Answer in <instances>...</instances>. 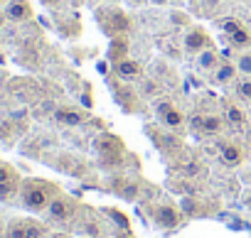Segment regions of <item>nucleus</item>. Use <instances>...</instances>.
Here are the masks:
<instances>
[{"label": "nucleus", "instance_id": "1", "mask_svg": "<svg viewBox=\"0 0 251 238\" xmlns=\"http://www.w3.org/2000/svg\"><path fill=\"white\" fill-rule=\"evenodd\" d=\"M57 194H59V189L52 182H45V179H25L20 184V201L32 214L47 211V206L52 204V199Z\"/></svg>", "mask_w": 251, "mask_h": 238}, {"label": "nucleus", "instance_id": "2", "mask_svg": "<svg viewBox=\"0 0 251 238\" xmlns=\"http://www.w3.org/2000/svg\"><path fill=\"white\" fill-rule=\"evenodd\" d=\"M94 152L106 162V165H113V162H121L123 152H126V145L123 140L116 135V133H99L91 143Z\"/></svg>", "mask_w": 251, "mask_h": 238}, {"label": "nucleus", "instance_id": "3", "mask_svg": "<svg viewBox=\"0 0 251 238\" xmlns=\"http://www.w3.org/2000/svg\"><path fill=\"white\" fill-rule=\"evenodd\" d=\"M74 214H76V201H74L72 196L62 194V192H59V194L52 199V204L47 206V216H50L54 223H67V221L74 218Z\"/></svg>", "mask_w": 251, "mask_h": 238}, {"label": "nucleus", "instance_id": "4", "mask_svg": "<svg viewBox=\"0 0 251 238\" xmlns=\"http://www.w3.org/2000/svg\"><path fill=\"white\" fill-rule=\"evenodd\" d=\"M45 236H47L45 223L32 221V218H18L5 231V238H45Z\"/></svg>", "mask_w": 251, "mask_h": 238}, {"label": "nucleus", "instance_id": "5", "mask_svg": "<svg viewBox=\"0 0 251 238\" xmlns=\"http://www.w3.org/2000/svg\"><path fill=\"white\" fill-rule=\"evenodd\" d=\"M155 113L160 118V123L170 130H182L185 126V115L180 108H175V103H170L168 98H158L155 101Z\"/></svg>", "mask_w": 251, "mask_h": 238}, {"label": "nucleus", "instance_id": "6", "mask_svg": "<svg viewBox=\"0 0 251 238\" xmlns=\"http://www.w3.org/2000/svg\"><path fill=\"white\" fill-rule=\"evenodd\" d=\"M153 221L158 228L163 231H173L182 223V211L175 206V204H160L153 209Z\"/></svg>", "mask_w": 251, "mask_h": 238}, {"label": "nucleus", "instance_id": "7", "mask_svg": "<svg viewBox=\"0 0 251 238\" xmlns=\"http://www.w3.org/2000/svg\"><path fill=\"white\" fill-rule=\"evenodd\" d=\"M182 44H185V52H187V54H200V52H204V49L212 47V37H209L202 27H195V30H190V32L185 35Z\"/></svg>", "mask_w": 251, "mask_h": 238}, {"label": "nucleus", "instance_id": "8", "mask_svg": "<svg viewBox=\"0 0 251 238\" xmlns=\"http://www.w3.org/2000/svg\"><path fill=\"white\" fill-rule=\"evenodd\" d=\"M195 128L202 135H219L224 128V118H219L217 113H200L195 115Z\"/></svg>", "mask_w": 251, "mask_h": 238}, {"label": "nucleus", "instance_id": "9", "mask_svg": "<svg viewBox=\"0 0 251 238\" xmlns=\"http://www.w3.org/2000/svg\"><path fill=\"white\" fill-rule=\"evenodd\" d=\"M113 69H116V76L121 81H136V79L143 76V64L136 62V59H131V57H126L118 64H113Z\"/></svg>", "mask_w": 251, "mask_h": 238}, {"label": "nucleus", "instance_id": "10", "mask_svg": "<svg viewBox=\"0 0 251 238\" xmlns=\"http://www.w3.org/2000/svg\"><path fill=\"white\" fill-rule=\"evenodd\" d=\"M99 20L103 22V30H108V32H123V30H128V18H126L123 13H118V10H113V8H108V10H101L99 13Z\"/></svg>", "mask_w": 251, "mask_h": 238}, {"label": "nucleus", "instance_id": "11", "mask_svg": "<svg viewBox=\"0 0 251 238\" xmlns=\"http://www.w3.org/2000/svg\"><path fill=\"white\" fill-rule=\"evenodd\" d=\"M5 18L13 22H25L32 18V5L30 0H8L5 3Z\"/></svg>", "mask_w": 251, "mask_h": 238}, {"label": "nucleus", "instance_id": "12", "mask_svg": "<svg viewBox=\"0 0 251 238\" xmlns=\"http://www.w3.org/2000/svg\"><path fill=\"white\" fill-rule=\"evenodd\" d=\"M219 157L226 167H239L244 162V148L239 143H224L219 150Z\"/></svg>", "mask_w": 251, "mask_h": 238}, {"label": "nucleus", "instance_id": "13", "mask_svg": "<svg viewBox=\"0 0 251 238\" xmlns=\"http://www.w3.org/2000/svg\"><path fill=\"white\" fill-rule=\"evenodd\" d=\"M236 64H229V62H222L214 71H212V81L217 84V86H226V84H231L234 79H236Z\"/></svg>", "mask_w": 251, "mask_h": 238}, {"label": "nucleus", "instance_id": "14", "mask_svg": "<svg viewBox=\"0 0 251 238\" xmlns=\"http://www.w3.org/2000/svg\"><path fill=\"white\" fill-rule=\"evenodd\" d=\"M219 64H222L219 62V52L214 47H209V49L197 54V69H202V71H214Z\"/></svg>", "mask_w": 251, "mask_h": 238}, {"label": "nucleus", "instance_id": "15", "mask_svg": "<svg viewBox=\"0 0 251 238\" xmlns=\"http://www.w3.org/2000/svg\"><path fill=\"white\" fill-rule=\"evenodd\" d=\"M54 118H57L62 126H81L84 123V115L79 110H74V108H59L54 113Z\"/></svg>", "mask_w": 251, "mask_h": 238}, {"label": "nucleus", "instance_id": "16", "mask_svg": "<svg viewBox=\"0 0 251 238\" xmlns=\"http://www.w3.org/2000/svg\"><path fill=\"white\" fill-rule=\"evenodd\" d=\"M224 121H226V123H231V126H236V128H241V126L246 123V113H244L239 106H234V103H226V110H224Z\"/></svg>", "mask_w": 251, "mask_h": 238}, {"label": "nucleus", "instance_id": "17", "mask_svg": "<svg viewBox=\"0 0 251 238\" xmlns=\"http://www.w3.org/2000/svg\"><path fill=\"white\" fill-rule=\"evenodd\" d=\"M126 49H128V42L116 35L113 42H111V49H108V59H111L113 64H118L121 59H126Z\"/></svg>", "mask_w": 251, "mask_h": 238}, {"label": "nucleus", "instance_id": "18", "mask_svg": "<svg viewBox=\"0 0 251 238\" xmlns=\"http://www.w3.org/2000/svg\"><path fill=\"white\" fill-rule=\"evenodd\" d=\"M229 44L236 47V49H251V30L244 27V30H239L236 35H231V37H229Z\"/></svg>", "mask_w": 251, "mask_h": 238}, {"label": "nucleus", "instance_id": "19", "mask_svg": "<svg viewBox=\"0 0 251 238\" xmlns=\"http://www.w3.org/2000/svg\"><path fill=\"white\" fill-rule=\"evenodd\" d=\"M244 27H246V25H244L239 18H222V20H219V30H222L226 37L236 35V32H239V30H244Z\"/></svg>", "mask_w": 251, "mask_h": 238}, {"label": "nucleus", "instance_id": "20", "mask_svg": "<svg viewBox=\"0 0 251 238\" xmlns=\"http://www.w3.org/2000/svg\"><path fill=\"white\" fill-rule=\"evenodd\" d=\"M236 69H239V74L251 76V49H244V52L236 57Z\"/></svg>", "mask_w": 251, "mask_h": 238}, {"label": "nucleus", "instance_id": "21", "mask_svg": "<svg viewBox=\"0 0 251 238\" xmlns=\"http://www.w3.org/2000/svg\"><path fill=\"white\" fill-rule=\"evenodd\" d=\"M8 182H20V177H18V172H15L13 165L0 162V184H8Z\"/></svg>", "mask_w": 251, "mask_h": 238}, {"label": "nucleus", "instance_id": "22", "mask_svg": "<svg viewBox=\"0 0 251 238\" xmlns=\"http://www.w3.org/2000/svg\"><path fill=\"white\" fill-rule=\"evenodd\" d=\"M138 192H141V184H138L136 179H128L123 187H118V194H121L123 199H136Z\"/></svg>", "mask_w": 251, "mask_h": 238}, {"label": "nucleus", "instance_id": "23", "mask_svg": "<svg viewBox=\"0 0 251 238\" xmlns=\"http://www.w3.org/2000/svg\"><path fill=\"white\" fill-rule=\"evenodd\" d=\"M20 184L23 182H8V184H0V201H8L15 194H20Z\"/></svg>", "mask_w": 251, "mask_h": 238}, {"label": "nucleus", "instance_id": "24", "mask_svg": "<svg viewBox=\"0 0 251 238\" xmlns=\"http://www.w3.org/2000/svg\"><path fill=\"white\" fill-rule=\"evenodd\" d=\"M236 93H239V98H244V101L251 103V76L236 79Z\"/></svg>", "mask_w": 251, "mask_h": 238}, {"label": "nucleus", "instance_id": "25", "mask_svg": "<svg viewBox=\"0 0 251 238\" xmlns=\"http://www.w3.org/2000/svg\"><path fill=\"white\" fill-rule=\"evenodd\" d=\"M116 98H121V106H123L126 110H133V106L128 103V101H133V98H136L131 88H123V86H118V84H116Z\"/></svg>", "mask_w": 251, "mask_h": 238}, {"label": "nucleus", "instance_id": "26", "mask_svg": "<svg viewBox=\"0 0 251 238\" xmlns=\"http://www.w3.org/2000/svg\"><path fill=\"white\" fill-rule=\"evenodd\" d=\"M148 3H151V5H160V8H163V5H173V0H148Z\"/></svg>", "mask_w": 251, "mask_h": 238}, {"label": "nucleus", "instance_id": "27", "mask_svg": "<svg viewBox=\"0 0 251 238\" xmlns=\"http://www.w3.org/2000/svg\"><path fill=\"white\" fill-rule=\"evenodd\" d=\"M146 3H148V0H128V5H133V8H141Z\"/></svg>", "mask_w": 251, "mask_h": 238}, {"label": "nucleus", "instance_id": "28", "mask_svg": "<svg viewBox=\"0 0 251 238\" xmlns=\"http://www.w3.org/2000/svg\"><path fill=\"white\" fill-rule=\"evenodd\" d=\"M50 238H72V236H69V233H52Z\"/></svg>", "mask_w": 251, "mask_h": 238}, {"label": "nucleus", "instance_id": "29", "mask_svg": "<svg viewBox=\"0 0 251 238\" xmlns=\"http://www.w3.org/2000/svg\"><path fill=\"white\" fill-rule=\"evenodd\" d=\"M8 18H5V13H0V27H3V22H5Z\"/></svg>", "mask_w": 251, "mask_h": 238}, {"label": "nucleus", "instance_id": "30", "mask_svg": "<svg viewBox=\"0 0 251 238\" xmlns=\"http://www.w3.org/2000/svg\"><path fill=\"white\" fill-rule=\"evenodd\" d=\"M96 3H116V0H96Z\"/></svg>", "mask_w": 251, "mask_h": 238}, {"label": "nucleus", "instance_id": "31", "mask_svg": "<svg viewBox=\"0 0 251 238\" xmlns=\"http://www.w3.org/2000/svg\"><path fill=\"white\" fill-rule=\"evenodd\" d=\"M5 3H8V0H0V8H3V5H5Z\"/></svg>", "mask_w": 251, "mask_h": 238}, {"label": "nucleus", "instance_id": "32", "mask_svg": "<svg viewBox=\"0 0 251 238\" xmlns=\"http://www.w3.org/2000/svg\"><path fill=\"white\" fill-rule=\"evenodd\" d=\"M86 238H89V236H86Z\"/></svg>", "mask_w": 251, "mask_h": 238}]
</instances>
